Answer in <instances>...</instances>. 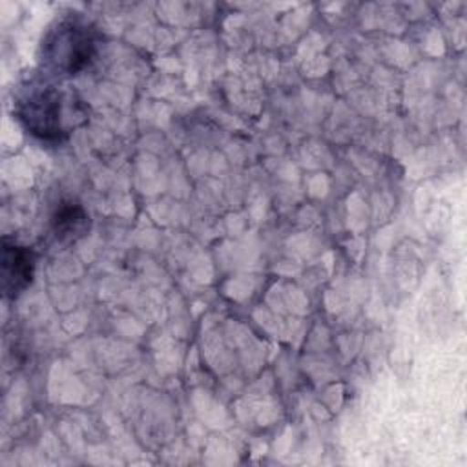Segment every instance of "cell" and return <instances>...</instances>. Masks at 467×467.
Returning a JSON list of instances; mask_svg holds the SVG:
<instances>
[{"mask_svg":"<svg viewBox=\"0 0 467 467\" xmlns=\"http://www.w3.org/2000/svg\"><path fill=\"white\" fill-rule=\"evenodd\" d=\"M99 46L97 29L80 16H62L42 40V60L55 73L77 75L95 58Z\"/></svg>","mask_w":467,"mask_h":467,"instance_id":"7a4b0ae2","label":"cell"},{"mask_svg":"<svg viewBox=\"0 0 467 467\" xmlns=\"http://www.w3.org/2000/svg\"><path fill=\"white\" fill-rule=\"evenodd\" d=\"M15 113L24 130L42 142H62L86 120L80 100L53 84H29L15 100Z\"/></svg>","mask_w":467,"mask_h":467,"instance_id":"6da1fadb","label":"cell"},{"mask_svg":"<svg viewBox=\"0 0 467 467\" xmlns=\"http://www.w3.org/2000/svg\"><path fill=\"white\" fill-rule=\"evenodd\" d=\"M88 228L89 217L75 201H62L51 217V230L58 241H75L82 237Z\"/></svg>","mask_w":467,"mask_h":467,"instance_id":"277c9868","label":"cell"},{"mask_svg":"<svg viewBox=\"0 0 467 467\" xmlns=\"http://www.w3.org/2000/svg\"><path fill=\"white\" fill-rule=\"evenodd\" d=\"M2 290L5 297H16L33 281L35 255L33 252L11 237L2 239Z\"/></svg>","mask_w":467,"mask_h":467,"instance_id":"3957f363","label":"cell"}]
</instances>
